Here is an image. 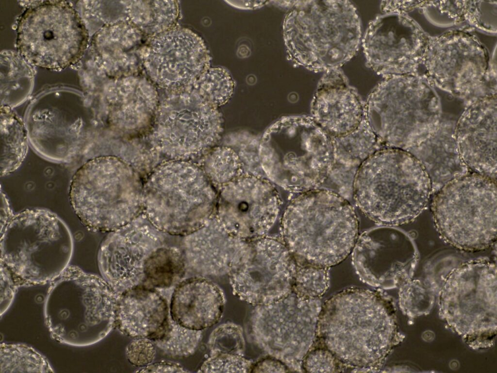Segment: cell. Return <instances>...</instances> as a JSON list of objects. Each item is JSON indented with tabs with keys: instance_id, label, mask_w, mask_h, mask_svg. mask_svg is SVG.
<instances>
[{
	"instance_id": "7",
	"label": "cell",
	"mask_w": 497,
	"mask_h": 373,
	"mask_svg": "<svg viewBox=\"0 0 497 373\" xmlns=\"http://www.w3.org/2000/svg\"><path fill=\"white\" fill-rule=\"evenodd\" d=\"M73 239L66 223L40 208L14 215L1 231L0 262L18 287L50 283L70 265Z\"/></svg>"
},
{
	"instance_id": "35",
	"label": "cell",
	"mask_w": 497,
	"mask_h": 373,
	"mask_svg": "<svg viewBox=\"0 0 497 373\" xmlns=\"http://www.w3.org/2000/svg\"><path fill=\"white\" fill-rule=\"evenodd\" d=\"M329 283L328 268L298 265L293 291L301 298L317 299L327 290Z\"/></svg>"
},
{
	"instance_id": "22",
	"label": "cell",
	"mask_w": 497,
	"mask_h": 373,
	"mask_svg": "<svg viewBox=\"0 0 497 373\" xmlns=\"http://www.w3.org/2000/svg\"><path fill=\"white\" fill-rule=\"evenodd\" d=\"M89 123L83 114L73 109L36 108L29 113L25 125L30 142L38 153L63 162L80 150Z\"/></svg>"
},
{
	"instance_id": "40",
	"label": "cell",
	"mask_w": 497,
	"mask_h": 373,
	"mask_svg": "<svg viewBox=\"0 0 497 373\" xmlns=\"http://www.w3.org/2000/svg\"><path fill=\"white\" fill-rule=\"evenodd\" d=\"M9 270L0 262V316L12 305L18 288Z\"/></svg>"
},
{
	"instance_id": "41",
	"label": "cell",
	"mask_w": 497,
	"mask_h": 373,
	"mask_svg": "<svg viewBox=\"0 0 497 373\" xmlns=\"http://www.w3.org/2000/svg\"><path fill=\"white\" fill-rule=\"evenodd\" d=\"M282 360L268 355L252 364L250 373H284L290 372Z\"/></svg>"
},
{
	"instance_id": "25",
	"label": "cell",
	"mask_w": 497,
	"mask_h": 373,
	"mask_svg": "<svg viewBox=\"0 0 497 373\" xmlns=\"http://www.w3.org/2000/svg\"><path fill=\"white\" fill-rule=\"evenodd\" d=\"M458 119L442 115L438 127L430 136L406 150L418 160L425 170L430 181L431 194L469 172L456 140Z\"/></svg>"
},
{
	"instance_id": "1",
	"label": "cell",
	"mask_w": 497,
	"mask_h": 373,
	"mask_svg": "<svg viewBox=\"0 0 497 373\" xmlns=\"http://www.w3.org/2000/svg\"><path fill=\"white\" fill-rule=\"evenodd\" d=\"M390 315L379 292L344 290L322 305L313 344L328 349L343 366L376 368L390 346Z\"/></svg>"
},
{
	"instance_id": "42",
	"label": "cell",
	"mask_w": 497,
	"mask_h": 373,
	"mask_svg": "<svg viewBox=\"0 0 497 373\" xmlns=\"http://www.w3.org/2000/svg\"><path fill=\"white\" fill-rule=\"evenodd\" d=\"M179 363L170 361H159L141 368L135 372L140 373H185L188 372Z\"/></svg>"
},
{
	"instance_id": "43",
	"label": "cell",
	"mask_w": 497,
	"mask_h": 373,
	"mask_svg": "<svg viewBox=\"0 0 497 373\" xmlns=\"http://www.w3.org/2000/svg\"><path fill=\"white\" fill-rule=\"evenodd\" d=\"M1 231L5 227L14 215L11 210L7 200L1 191Z\"/></svg>"
},
{
	"instance_id": "18",
	"label": "cell",
	"mask_w": 497,
	"mask_h": 373,
	"mask_svg": "<svg viewBox=\"0 0 497 373\" xmlns=\"http://www.w3.org/2000/svg\"><path fill=\"white\" fill-rule=\"evenodd\" d=\"M279 198L267 181L236 177L224 185L216 202L215 219L227 231L243 240L263 237L274 224Z\"/></svg>"
},
{
	"instance_id": "11",
	"label": "cell",
	"mask_w": 497,
	"mask_h": 373,
	"mask_svg": "<svg viewBox=\"0 0 497 373\" xmlns=\"http://www.w3.org/2000/svg\"><path fill=\"white\" fill-rule=\"evenodd\" d=\"M88 41L84 21L66 1L35 3L23 12L17 24L19 54L43 68L62 69L77 63Z\"/></svg>"
},
{
	"instance_id": "4",
	"label": "cell",
	"mask_w": 497,
	"mask_h": 373,
	"mask_svg": "<svg viewBox=\"0 0 497 373\" xmlns=\"http://www.w3.org/2000/svg\"><path fill=\"white\" fill-rule=\"evenodd\" d=\"M292 60L314 72L339 68L357 52L361 22L348 0L295 1L284 23Z\"/></svg>"
},
{
	"instance_id": "21",
	"label": "cell",
	"mask_w": 497,
	"mask_h": 373,
	"mask_svg": "<svg viewBox=\"0 0 497 373\" xmlns=\"http://www.w3.org/2000/svg\"><path fill=\"white\" fill-rule=\"evenodd\" d=\"M186 273L205 278L229 274L245 254L248 242L227 231L215 218L184 236Z\"/></svg>"
},
{
	"instance_id": "16",
	"label": "cell",
	"mask_w": 497,
	"mask_h": 373,
	"mask_svg": "<svg viewBox=\"0 0 497 373\" xmlns=\"http://www.w3.org/2000/svg\"><path fill=\"white\" fill-rule=\"evenodd\" d=\"M429 38L407 14L381 13L363 39L366 66L384 78L417 75Z\"/></svg>"
},
{
	"instance_id": "12",
	"label": "cell",
	"mask_w": 497,
	"mask_h": 373,
	"mask_svg": "<svg viewBox=\"0 0 497 373\" xmlns=\"http://www.w3.org/2000/svg\"><path fill=\"white\" fill-rule=\"evenodd\" d=\"M106 158L91 159L74 173L69 188L71 205L89 230L110 232L143 213V196L123 183Z\"/></svg>"
},
{
	"instance_id": "15",
	"label": "cell",
	"mask_w": 497,
	"mask_h": 373,
	"mask_svg": "<svg viewBox=\"0 0 497 373\" xmlns=\"http://www.w3.org/2000/svg\"><path fill=\"white\" fill-rule=\"evenodd\" d=\"M297 266L284 242L264 237L251 240L229 274L233 292L253 305L275 302L293 292Z\"/></svg>"
},
{
	"instance_id": "34",
	"label": "cell",
	"mask_w": 497,
	"mask_h": 373,
	"mask_svg": "<svg viewBox=\"0 0 497 373\" xmlns=\"http://www.w3.org/2000/svg\"><path fill=\"white\" fill-rule=\"evenodd\" d=\"M201 339V331L182 326L174 322L170 316L168 326L163 335L152 341L165 356L181 359L194 354Z\"/></svg>"
},
{
	"instance_id": "26",
	"label": "cell",
	"mask_w": 497,
	"mask_h": 373,
	"mask_svg": "<svg viewBox=\"0 0 497 373\" xmlns=\"http://www.w3.org/2000/svg\"><path fill=\"white\" fill-rule=\"evenodd\" d=\"M224 305V295L218 286L205 278L189 277L175 286L169 314L180 325L201 331L219 321Z\"/></svg>"
},
{
	"instance_id": "20",
	"label": "cell",
	"mask_w": 497,
	"mask_h": 373,
	"mask_svg": "<svg viewBox=\"0 0 497 373\" xmlns=\"http://www.w3.org/2000/svg\"><path fill=\"white\" fill-rule=\"evenodd\" d=\"M455 137L469 170L497 180L496 95L466 107L457 122Z\"/></svg>"
},
{
	"instance_id": "38",
	"label": "cell",
	"mask_w": 497,
	"mask_h": 373,
	"mask_svg": "<svg viewBox=\"0 0 497 373\" xmlns=\"http://www.w3.org/2000/svg\"><path fill=\"white\" fill-rule=\"evenodd\" d=\"M343 366L325 348L313 344L302 362L301 368L306 372H340Z\"/></svg>"
},
{
	"instance_id": "3",
	"label": "cell",
	"mask_w": 497,
	"mask_h": 373,
	"mask_svg": "<svg viewBox=\"0 0 497 373\" xmlns=\"http://www.w3.org/2000/svg\"><path fill=\"white\" fill-rule=\"evenodd\" d=\"M353 188L362 212L389 226L414 220L432 194L430 179L418 160L407 151L393 148L367 157L356 173Z\"/></svg>"
},
{
	"instance_id": "30",
	"label": "cell",
	"mask_w": 497,
	"mask_h": 373,
	"mask_svg": "<svg viewBox=\"0 0 497 373\" xmlns=\"http://www.w3.org/2000/svg\"><path fill=\"white\" fill-rule=\"evenodd\" d=\"M125 12L129 22L139 31L154 35L174 27L179 7L175 1H129Z\"/></svg>"
},
{
	"instance_id": "5",
	"label": "cell",
	"mask_w": 497,
	"mask_h": 373,
	"mask_svg": "<svg viewBox=\"0 0 497 373\" xmlns=\"http://www.w3.org/2000/svg\"><path fill=\"white\" fill-rule=\"evenodd\" d=\"M49 284L44 317L53 339L86 347L99 342L115 328L118 294L101 276L69 265Z\"/></svg>"
},
{
	"instance_id": "8",
	"label": "cell",
	"mask_w": 497,
	"mask_h": 373,
	"mask_svg": "<svg viewBox=\"0 0 497 373\" xmlns=\"http://www.w3.org/2000/svg\"><path fill=\"white\" fill-rule=\"evenodd\" d=\"M261 148L267 175L286 189L304 193L317 189L330 175L331 142L310 118H291L276 123L264 137Z\"/></svg>"
},
{
	"instance_id": "6",
	"label": "cell",
	"mask_w": 497,
	"mask_h": 373,
	"mask_svg": "<svg viewBox=\"0 0 497 373\" xmlns=\"http://www.w3.org/2000/svg\"><path fill=\"white\" fill-rule=\"evenodd\" d=\"M364 114L380 140L389 148L407 150L438 127L442 114L441 90L420 75L387 77L371 92Z\"/></svg>"
},
{
	"instance_id": "10",
	"label": "cell",
	"mask_w": 497,
	"mask_h": 373,
	"mask_svg": "<svg viewBox=\"0 0 497 373\" xmlns=\"http://www.w3.org/2000/svg\"><path fill=\"white\" fill-rule=\"evenodd\" d=\"M466 30L430 37L421 66L432 84L466 107L496 95V72L488 51Z\"/></svg>"
},
{
	"instance_id": "14",
	"label": "cell",
	"mask_w": 497,
	"mask_h": 373,
	"mask_svg": "<svg viewBox=\"0 0 497 373\" xmlns=\"http://www.w3.org/2000/svg\"><path fill=\"white\" fill-rule=\"evenodd\" d=\"M143 196V214L160 231L185 236L213 218L215 193L203 176L155 178Z\"/></svg>"
},
{
	"instance_id": "28",
	"label": "cell",
	"mask_w": 497,
	"mask_h": 373,
	"mask_svg": "<svg viewBox=\"0 0 497 373\" xmlns=\"http://www.w3.org/2000/svg\"><path fill=\"white\" fill-rule=\"evenodd\" d=\"M141 40L140 31L130 22L121 20L99 30L93 38L92 48L108 73L127 75L136 68Z\"/></svg>"
},
{
	"instance_id": "32",
	"label": "cell",
	"mask_w": 497,
	"mask_h": 373,
	"mask_svg": "<svg viewBox=\"0 0 497 373\" xmlns=\"http://www.w3.org/2000/svg\"><path fill=\"white\" fill-rule=\"evenodd\" d=\"M7 57L9 62L3 59L4 79L0 85V101L1 106L11 108L28 97L33 77L27 61L20 55L10 53Z\"/></svg>"
},
{
	"instance_id": "29",
	"label": "cell",
	"mask_w": 497,
	"mask_h": 373,
	"mask_svg": "<svg viewBox=\"0 0 497 373\" xmlns=\"http://www.w3.org/2000/svg\"><path fill=\"white\" fill-rule=\"evenodd\" d=\"M144 272L143 286L156 289L176 286L186 273L182 250L167 244L160 247L146 261Z\"/></svg>"
},
{
	"instance_id": "24",
	"label": "cell",
	"mask_w": 497,
	"mask_h": 373,
	"mask_svg": "<svg viewBox=\"0 0 497 373\" xmlns=\"http://www.w3.org/2000/svg\"><path fill=\"white\" fill-rule=\"evenodd\" d=\"M169 318L166 299L156 289L140 285L118 295L115 328L127 337L158 339Z\"/></svg>"
},
{
	"instance_id": "2",
	"label": "cell",
	"mask_w": 497,
	"mask_h": 373,
	"mask_svg": "<svg viewBox=\"0 0 497 373\" xmlns=\"http://www.w3.org/2000/svg\"><path fill=\"white\" fill-rule=\"evenodd\" d=\"M282 229L284 242L298 265L329 269L352 251L359 222L348 200L333 191L316 189L289 204Z\"/></svg>"
},
{
	"instance_id": "33",
	"label": "cell",
	"mask_w": 497,
	"mask_h": 373,
	"mask_svg": "<svg viewBox=\"0 0 497 373\" xmlns=\"http://www.w3.org/2000/svg\"><path fill=\"white\" fill-rule=\"evenodd\" d=\"M0 373H50L53 368L47 358L23 343H1Z\"/></svg>"
},
{
	"instance_id": "9",
	"label": "cell",
	"mask_w": 497,
	"mask_h": 373,
	"mask_svg": "<svg viewBox=\"0 0 497 373\" xmlns=\"http://www.w3.org/2000/svg\"><path fill=\"white\" fill-rule=\"evenodd\" d=\"M496 181L475 173L450 182L434 193L431 209L442 238L465 251L485 250L497 238Z\"/></svg>"
},
{
	"instance_id": "27",
	"label": "cell",
	"mask_w": 497,
	"mask_h": 373,
	"mask_svg": "<svg viewBox=\"0 0 497 373\" xmlns=\"http://www.w3.org/2000/svg\"><path fill=\"white\" fill-rule=\"evenodd\" d=\"M393 226L368 229L357 238L352 250V262L365 282L374 286L384 284L389 276L388 265L400 253L398 232Z\"/></svg>"
},
{
	"instance_id": "31",
	"label": "cell",
	"mask_w": 497,
	"mask_h": 373,
	"mask_svg": "<svg viewBox=\"0 0 497 373\" xmlns=\"http://www.w3.org/2000/svg\"><path fill=\"white\" fill-rule=\"evenodd\" d=\"M0 134V175L5 176L20 166L28 149L26 125L9 107L1 106Z\"/></svg>"
},
{
	"instance_id": "39",
	"label": "cell",
	"mask_w": 497,
	"mask_h": 373,
	"mask_svg": "<svg viewBox=\"0 0 497 373\" xmlns=\"http://www.w3.org/2000/svg\"><path fill=\"white\" fill-rule=\"evenodd\" d=\"M133 339L126 348V356L129 362L140 368L151 364L156 353L153 342L147 338Z\"/></svg>"
},
{
	"instance_id": "19",
	"label": "cell",
	"mask_w": 497,
	"mask_h": 373,
	"mask_svg": "<svg viewBox=\"0 0 497 373\" xmlns=\"http://www.w3.org/2000/svg\"><path fill=\"white\" fill-rule=\"evenodd\" d=\"M142 57L150 79L167 88H180L197 82L206 72L209 62L201 39L180 27L154 35Z\"/></svg>"
},
{
	"instance_id": "13",
	"label": "cell",
	"mask_w": 497,
	"mask_h": 373,
	"mask_svg": "<svg viewBox=\"0 0 497 373\" xmlns=\"http://www.w3.org/2000/svg\"><path fill=\"white\" fill-rule=\"evenodd\" d=\"M320 303L319 298H301L293 291L275 302L256 306L250 319L255 342L290 370L299 371L315 339Z\"/></svg>"
},
{
	"instance_id": "36",
	"label": "cell",
	"mask_w": 497,
	"mask_h": 373,
	"mask_svg": "<svg viewBox=\"0 0 497 373\" xmlns=\"http://www.w3.org/2000/svg\"><path fill=\"white\" fill-rule=\"evenodd\" d=\"M208 345L210 356L221 353L243 356L245 348L243 330L232 322L221 324L211 333Z\"/></svg>"
},
{
	"instance_id": "37",
	"label": "cell",
	"mask_w": 497,
	"mask_h": 373,
	"mask_svg": "<svg viewBox=\"0 0 497 373\" xmlns=\"http://www.w3.org/2000/svg\"><path fill=\"white\" fill-rule=\"evenodd\" d=\"M252 364L242 355L221 353L211 355L198 371L199 373H248Z\"/></svg>"
},
{
	"instance_id": "17",
	"label": "cell",
	"mask_w": 497,
	"mask_h": 373,
	"mask_svg": "<svg viewBox=\"0 0 497 373\" xmlns=\"http://www.w3.org/2000/svg\"><path fill=\"white\" fill-rule=\"evenodd\" d=\"M166 235L143 213L127 224L109 232L98 254L101 277L118 295L142 285L146 261L157 249L166 244Z\"/></svg>"
},
{
	"instance_id": "23",
	"label": "cell",
	"mask_w": 497,
	"mask_h": 373,
	"mask_svg": "<svg viewBox=\"0 0 497 373\" xmlns=\"http://www.w3.org/2000/svg\"><path fill=\"white\" fill-rule=\"evenodd\" d=\"M314 120L328 135L341 137L358 129L364 105L339 68L328 70L318 82L312 104Z\"/></svg>"
}]
</instances>
